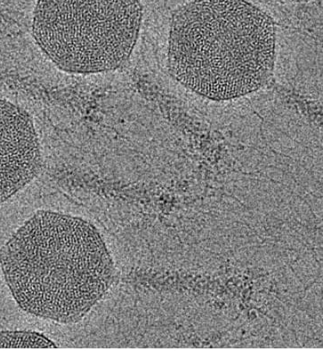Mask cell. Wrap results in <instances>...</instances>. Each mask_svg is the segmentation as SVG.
<instances>
[{
    "label": "cell",
    "instance_id": "obj_1",
    "mask_svg": "<svg viewBox=\"0 0 323 351\" xmlns=\"http://www.w3.org/2000/svg\"><path fill=\"white\" fill-rule=\"evenodd\" d=\"M0 267L27 313L61 324L82 320L106 295L115 267L99 230L77 216L38 211L0 250Z\"/></svg>",
    "mask_w": 323,
    "mask_h": 351
},
{
    "label": "cell",
    "instance_id": "obj_2",
    "mask_svg": "<svg viewBox=\"0 0 323 351\" xmlns=\"http://www.w3.org/2000/svg\"><path fill=\"white\" fill-rule=\"evenodd\" d=\"M276 28L246 0H194L173 14L167 68L184 88L208 100L243 97L273 76Z\"/></svg>",
    "mask_w": 323,
    "mask_h": 351
},
{
    "label": "cell",
    "instance_id": "obj_3",
    "mask_svg": "<svg viewBox=\"0 0 323 351\" xmlns=\"http://www.w3.org/2000/svg\"><path fill=\"white\" fill-rule=\"evenodd\" d=\"M142 21L139 0H38L32 35L60 70L103 73L130 58Z\"/></svg>",
    "mask_w": 323,
    "mask_h": 351
},
{
    "label": "cell",
    "instance_id": "obj_4",
    "mask_svg": "<svg viewBox=\"0 0 323 351\" xmlns=\"http://www.w3.org/2000/svg\"><path fill=\"white\" fill-rule=\"evenodd\" d=\"M41 165L40 141L31 116L0 98V205L26 187Z\"/></svg>",
    "mask_w": 323,
    "mask_h": 351
},
{
    "label": "cell",
    "instance_id": "obj_5",
    "mask_svg": "<svg viewBox=\"0 0 323 351\" xmlns=\"http://www.w3.org/2000/svg\"><path fill=\"white\" fill-rule=\"evenodd\" d=\"M47 336L29 331H0V349H56Z\"/></svg>",
    "mask_w": 323,
    "mask_h": 351
}]
</instances>
